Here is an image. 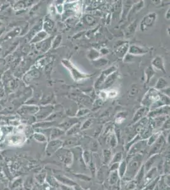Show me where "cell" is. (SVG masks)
<instances>
[{
    "instance_id": "cell-1",
    "label": "cell",
    "mask_w": 170,
    "mask_h": 190,
    "mask_svg": "<svg viewBox=\"0 0 170 190\" xmlns=\"http://www.w3.org/2000/svg\"><path fill=\"white\" fill-rule=\"evenodd\" d=\"M142 158L143 156L140 154L136 155L131 160H130L128 164H127L126 171L124 174L127 181H131L132 179L135 176L136 172L139 171L140 164L142 160Z\"/></svg>"
},
{
    "instance_id": "cell-2",
    "label": "cell",
    "mask_w": 170,
    "mask_h": 190,
    "mask_svg": "<svg viewBox=\"0 0 170 190\" xmlns=\"http://www.w3.org/2000/svg\"><path fill=\"white\" fill-rule=\"evenodd\" d=\"M161 95L157 89L152 88L147 92L143 99L142 104L147 108H150L152 105L161 98Z\"/></svg>"
},
{
    "instance_id": "cell-3",
    "label": "cell",
    "mask_w": 170,
    "mask_h": 190,
    "mask_svg": "<svg viewBox=\"0 0 170 190\" xmlns=\"http://www.w3.org/2000/svg\"><path fill=\"white\" fill-rule=\"evenodd\" d=\"M62 64L66 66L67 68H68V69L70 70L71 74H72V77L74 78V79L75 81H79V80H81V79H85L88 77V76L87 75H85V74H83L82 73H81L80 72H79L78 70V69L74 67L72 64V63L70 62L69 60H63L62 61Z\"/></svg>"
},
{
    "instance_id": "cell-4",
    "label": "cell",
    "mask_w": 170,
    "mask_h": 190,
    "mask_svg": "<svg viewBox=\"0 0 170 190\" xmlns=\"http://www.w3.org/2000/svg\"><path fill=\"white\" fill-rule=\"evenodd\" d=\"M157 18V15L155 13H151L144 17L140 24V29L144 31L154 26Z\"/></svg>"
},
{
    "instance_id": "cell-5",
    "label": "cell",
    "mask_w": 170,
    "mask_h": 190,
    "mask_svg": "<svg viewBox=\"0 0 170 190\" xmlns=\"http://www.w3.org/2000/svg\"><path fill=\"white\" fill-rule=\"evenodd\" d=\"M152 65L154 67L156 68L157 69L161 70L162 72L166 73L164 67V62L163 60L161 57H156L152 61Z\"/></svg>"
},
{
    "instance_id": "cell-6",
    "label": "cell",
    "mask_w": 170,
    "mask_h": 190,
    "mask_svg": "<svg viewBox=\"0 0 170 190\" xmlns=\"http://www.w3.org/2000/svg\"><path fill=\"white\" fill-rule=\"evenodd\" d=\"M128 52L130 54L132 55H142L146 53L147 51L144 48H142L136 45H132L130 47Z\"/></svg>"
},
{
    "instance_id": "cell-7",
    "label": "cell",
    "mask_w": 170,
    "mask_h": 190,
    "mask_svg": "<svg viewBox=\"0 0 170 190\" xmlns=\"http://www.w3.org/2000/svg\"><path fill=\"white\" fill-rule=\"evenodd\" d=\"M119 174L118 172V171H111L110 172L109 176V183L111 186L117 184L119 181Z\"/></svg>"
},
{
    "instance_id": "cell-8",
    "label": "cell",
    "mask_w": 170,
    "mask_h": 190,
    "mask_svg": "<svg viewBox=\"0 0 170 190\" xmlns=\"http://www.w3.org/2000/svg\"><path fill=\"white\" fill-rule=\"evenodd\" d=\"M116 76L117 75L115 74V73H112L111 74L109 75L107 78L105 79V82H104V86L103 87L105 88H107V87H109L110 86H111L112 84L114 83V82L115 81V78H116Z\"/></svg>"
},
{
    "instance_id": "cell-9",
    "label": "cell",
    "mask_w": 170,
    "mask_h": 190,
    "mask_svg": "<svg viewBox=\"0 0 170 190\" xmlns=\"http://www.w3.org/2000/svg\"><path fill=\"white\" fill-rule=\"evenodd\" d=\"M61 144H62V142L60 141H54L53 142L51 141L49 144L48 150L50 151L51 152H52V153L54 152L57 150V149L61 146Z\"/></svg>"
},
{
    "instance_id": "cell-10",
    "label": "cell",
    "mask_w": 170,
    "mask_h": 190,
    "mask_svg": "<svg viewBox=\"0 0 170 190\" xmlns=\"http://www.w3.org/2000/svg\"><path fill=\"white\" fill-rule=\"evenodd\" d=\"M126 168H127V164L126 161H123L121 162V164L119 165L118 169V172L119 174V176L120 177H123L124 176V174L126 171Z\"/></svg>"
},
{
    "instance_id": "cell-11",
    "label": "cell",
    "mask_w": 170,
    "mask_h": 190,
    "mask_svg": "<svg viewBox=\"0 0 170 190\" xmlns=\"http://www.w3.org/2000/svg\"><path fill=\"white\" fill-rule=\"evenodd\" d=\"M168 86V82L163 78H160L157 84H156V89H163L164 88H165L166 86Z\"/></svg>"
},
{
    "instance_id": "cell-12",
    "label": "cell",
    "mask_w": 170,
    "mask_h": 190,
    "mask_svg": "<svg viewBox=\"0 0 170 190\" xmlns=\"http://www.w3.org/2000/svg\"><path fill=\"white\" fill-rule=\"evenodd\" d=\"M147 110H148V108L147 107L140 109L139 110H138L135 115L133 121L135 122V121H137L138 120H139L141 117H143L144 113H145L147 112Z\"/></svg>"
},
{
    "instance_id": "cell-13",
    "label": "cell",
    "mask_w": 170,
    "mask_h": 190,
    "mask_svg": "<svg viewBox=\"0 0 170 190\" xmlns=\"http://www.w3.org/2000/svg\"><path fill=\"white\" fill-rule=\"evenodd\" d=\"M143 146H144V142H139L136 144H135V145L134 146H133L132 150H131L130 154H135L137 152H139L140 150H141V149L143 148Z\"/></svg>"
},
{
    "instance_id": "cell-14",
    "label": "cell",
    "mask_w": 170,
    "mask_h": 190,
    "mask_svg": "<svg viewBox=\"0 0 170 190\" xmlns=\"http://www.w3.org/2000/svg\"><path fill=\"white\" fill-rule=\"evenodd\" d=\"M106 170L105 167H102L100 171H99L98 172V175H97V177L99 178V179L100 181H103L104 179H105V174H106Z\"/></svg>"
},
{
    "instance_id": "cell-15",
    "label": "cell",
    "mask_w": 170,
    "mask_h": 190,
    "mask_svg": "<svg viewBox=\"0 0 170 190\" xmlns=\"http://www.w3.org/2000/svg\"><path fill=\"white\" fill-rule=\"evenodd\" d=\"M63 133V132L62 131L60 130L59 129H54V131H53L52 133H51V139L54 140V139L58 138L59 136H61Z\"/></svg>"
},
{
    "instance_id": "cell-16",
    "label": "cell",
    "mask_w": 170,
    "mask_h": 190,
    "mask_svg": "<svg viewBox=\"0 0 170 190\" xmlns=\"http://www.w3.org/2000/svg\"><path fill=\"white\" fill-rule=\"evenodd\" d=\"M136 186V182L135 181H130L125 186L126 190H133Z\"/></svg>"
},
{
    "instance_id": "cell-17",
    "label": "cell",
    "mask_w": 170,
    "mask_h": 190,
    "mask_svg": "<svg viewBox=\"0 0 170 190\" xmlns=\"http://www.w3.org/2000/svg\"><path fill=\"white\" fill-rule=\"evenodd\" d=\"M111 153L109 150H105L103 152V158H104V162L107 163L109 160H111Z\"/></svg>"
},
{
    "instance_id": "cell-18",
    "label": "cell",
    "mask_w": 170,
    "mask_h": 190,
    "mask_svg": "<svg viewBox=\"0 0 170 190\" xmlns=\"http://www.w3.org/2000/svg\"><path fill=\"white\" fill-rule=\"evenodd\" d=\"M159 134H160V133L155 134H154V136L151 137L150 139L148 141V144L152 145L154 142H156L157 140V139L159 138Z\"/></svg>"
},
{
    "instance_id": "cell-19",
    "label": "cell",
    "mask_w": 170,
    "mask_h": 190,
    "mask_svg": "<svg viewBox=\"0 0 170 190\" xmlns=\"http://www.w3.org/2000/svg\"><path fill=\"white\" fill-rule=\"evenodd\" d=\"M136 27V24H135V22L133 23V24H131L128 27V29H127V32L126 33V34L128 35V36H130V35H131V34H133L134 33V32H135V28Z\"/></svg>"
},
{
    "instance_id": "cell-20",
    "label": "cell",
    "mask_w": 170,
    "mask_h": 190,
    "mask_svg": "<svg viewBox=\"0 0 170 190\" xmlns=\"http://www.w3.org/2000/svg\"><path fill=\"white\" fill-rule=\"evenodd\" d=\"M84 160L87 164L90 165V164L91 162V157L90 153L87 152H84Z\"/></svg>"
},
{
    "instance_id": "cell-21",
    "label": "cell",
    "mask_w": 170,
    "mask_h": 190,
    "mask_svg": "<svg viewBox=\"0 0 170 190\" xmlns=\"http://www.w3.org/2000/svg\"><path fill=\"white\" fill-rule=\"evenodd\" d=\"M122 158V154L121 153H118L115 155V156H114L113 159H112V164L114 163H119Z\"/></svg>"
},
{
    "instance_id": "cell-22",
    "label": "cell",
    "mask_w": 170,
    "mask_h": 190,
    "mask_svg": "<svg viewBox=\"0 0 170 190\" xmlns=\"http://www.w3.org/2000/svg\"><path fill=\"white\" fill-rule=\"evenodd\" d=\"M61 40H62V37H61V36H58L56 38V39H55L54 42V45H53V47H54V48H56L57 46H58L60 45V43Z\"/></svg>"
},
{
    "instance_id": "cell-23",
    "label": "cell",
    "mask_w": 170,
    "mask_h": 190,
    "mask_svg": "<svg viewBox=\"0 0 170 190\" xmlns=\"http://www.w3.org/2000/svg\"><path fill=\"white\" fill-rule=\"evenodd\" d=\"M117 95V92L115 91H111L107 94V97L109 98H114Z\"/></svg>"
},
{
    "instance_id": "cell-24",
    "label": "cell",
    "mask_w": 170,
    "mask_h": 190,
    "mask_svg": "<svg viewBox=\"0 0 170 190\" xmlns=\"http://www.w3.org/2000/svg\"><path fill=\"white\" fill-rule=\"evenodd\" d=\"M118 183L114 184V185H112L111 186V188L110 189V190H119L120 189V188H119V186H117L118 185Z\"/></svg>"
},
{
    "instance_id": "cell-25",
    "label": "cell",
    "mask_w": 170,
    "mask_h": 190,
    "mask_svg": "<svg viewBox=\"0 0 170 190\" xmlns=\"http://www.w3.org/2000/svg\"><path fill=\"white\" fill-rule=\"evenodd\" d=\"M61 189H62V190H74L73 189L71 188L70 187H69V186H66L65 185H62V186H61Z\"/></svg>"
},
{
    "instance_id": "cell-26",
    "label": "cell",
    "mask_w": 170,
    "mask_h": 190,
    "mask_svg": "<svg viewBox=\"0 0 170 190\" xmlns=\"http://www.w3.org/2000/svg\"><path fill=\"white\" fill-rule=\"evenodd\" d=\"M74 190H84L83 189H82L81 188H80V187H79V186H77V184L76 185V187H75V188H74Z\"/></svg>"
},
{
    "instance_id": "cell-27",
    "label": "cell",
    "mask_w": 170,
    "mask_h": 190,
    "mask_svg": "<svg viewBox=\"0 0 170 190\" xmlns=\"http://www.w3.org/2000/svg\"><path fill=\"white\" fill-rule=\"evenodd\" d=\"M166 18L169 19V9L168 10L167 14H166Z\"/></svg>"
},
{
    "instance_id": "cell-28",
    "label": "cell",
    "mask_w": 170,
    "mask_h": 190,
    "mask_svg": "<svg viewBox=\"0 0 170 190\" xmlns=\"http://www.w3.org/2000/svg\"><path fill=\"white\" fill-rule=\"evenodd\" d=\"M144 190H148V189H144Z\"/></svg>"
}]
</instances>
